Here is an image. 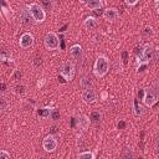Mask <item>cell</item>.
I'll return each mask as SVG.
<instances>
[{"label": "cell", "instance_id": "6da1fadb", "mask_svg": "<svg viewBox=\"0 0 159 159\" xmlns=\"http://www.w3.org/2000/svg\"><path fill=\"white\" fill-rule=\"evenodd\" d=\"M109 71V60L106 56H98L93 65V73L96 77H104Z\"/></svg>", "mask_w": 159, "mask_h": 159}, {"label": "cell", "instance_id": "7a4b0ae2", "mask_svg": "<svg viewBox=\"0 0 159 159\" xmlns=\"http://www.w3.org/2000/svg\"><path fill=\"white\" fill-rule=\"evenodd\" d=\"M27 10L30 11V14H31V16H32V19H34L35 22H43V21H45V19H46V12H45L43 7H42L40 4L32 2V4L29 5Z\"/></svg>", "mask_w": 159, "mask_h": 159}, {"label": "cell", "instance_id": "3957f363", "mask_svg": "<svg viewBox=\"0 0 159 159\" xmlns=\"http://www.w3.org/2000/svg\"><path fill=\"white\" fill-rule=\"evenodd\" d=\"M60 75L65 81H71L75 76V65L70 61H65L60 67Z\"/></svg>", "mask_w": 159, "mask_h": 159}, {"label": "cell", "instance_id": "277c9868", "mask_svg": "<svg viewBox=\"0 0 159 159\" xmlns=\"http://www.w3.org/2000/svg\"><path fill=\"white\" fill-rule=\"evenodd\" d=\"M43 43H45V47L47 50H57L60 46L58 36L55 32H47L45 39H43Z\"/></svg>", "mask_w": 159, "mask_h": 159}, {"label": "cell", "instance_id": "5b68a950", "mask_svg": "<svg viewBox=\"0 0 159 159\" xmlns=\"http://www.w3.org/2000/svg\"><path fill=\"white\" fill-rule=\"evenodd\" d=\"M153 57H154V48H153L152 46L147 45V46H144L143 55H142L139 58H137V62H138L139 66H142V65L148 63L150 60H153Z\"/></svg>", "mask_w": 159, "mask_h": 159}, {"label": "cell", "instance_id": "8992f818", "mask_svg": "<svg viewBox=\"0 0 159 159\" xmlns=\"http://www.w3.org/2000/svg\"><path fill=\"white\" fill-rule=\"evenodd\" d=\"M42 148H43L45 152H47V153L53 152V150L57 148V140H56V138H55L52 134L46 135V137L43 138V140H42Z\"/></svg>", "mask_w": 159, "mask_h": 159}, {"label": "cell", "instance_id": "52a82bcc", "mask_svg": "<svg viewBox=\"0 0 159 159\" xmlns=\"http://www.w3.org/2000/svg\"><path fill=\"white\" fill-rule=\"evenodd\" d=\"M32 43H34V36H32V34L25 32V34H22V35L20 36V40H19L20 47H22V48H29V47L32 46Z\"/></svg>", "mask_w": 159, "mask_h": 159}, {"label": "cell", "instance_id": "ba28073f", "mask_svg": "<svg viewBox=\"0 0 159 159\" xmlns=\"http://www.w3.org/2000/svg\"><path fill=\"white\" fill-rule=\"evenodd\" d=\"M97 98H98V96H97L96 91H93V88H92V89H86V91H83V93H82V99H83V102L87 103V104H91V103L96 102Z\"/></svg>", "mask_w": 159, "mask_h": 159}, {"label": "cell", "instance_id": "9c48e42d", "mask_svg": "<svg viewBox=\"0 0 159 159\" xmlns=\"http://www.w3.org/2000/svg\"><path fill=\"white\" fill-rule=\"evenodd\" d=\"M142 101H143V103H144L147 107H153V106L157 103V101H158V96L154 94V93L150 92V91H147L145 94H144V98H143Z\"/></svg>", "mask_w": 159, "mask_h": 159}, {"label": "cell", "instance_id": "30bf717a", "mask_svg": "<svg viewBox=\"0 0 159 159\" xmlns=\"http://www.w3.org/2000/svg\"><path fill=\"white\" fill-rule=\"evenodd\" d=\"M1 12H2V15L5 16V19L7 21H10L12 19V16H14V11H12L10 4L7 1H5V0L1 2Z\"/></svg>", "mask_w": 159, "mask_h": 159}, {"label": "cell", "instance_id": "8fae6325", "mask_svg": "<svg viewBox=\"0 0 159 159\" xmlns=\"http://www.w3.org/2000/svg\"><path fill=\"white\" fill-rule=\"evenodd\" d=\"M20 20L25 25H32L35 22L34 19H32V16H31V14H30V11L26 10V9H22L20 11Z\"/></svg>", "mask_w": 159, "mask_h": 159}, {"label": "cell", "instance_id": "7c38bea8", "mask_svg": "<svg viewBox=\"0 0 159 159\" xmlns=\"http://www.w3.org/2000/svg\"><path fill=\"white\" fill-rule=\"evenodd\" d=\"M118 16H119V14H118L117 9H114V7H108V9H106V10L103 11V17H104L106 20H108V21H113V20H116Z\"/></svg>", "mask_w": 159, "mask_h": 159}, {"label": "cell", "instance_id": "4fadbf2b", "mask_svg": "<svg viewBox=\"0 0 159 159\" xmlns=\"http://www.w3.org/2000/svg\"><path fill=\"white\" fill-rule=\"evenodd\" d=\"M70 55H71V57L72 58H75V60H78V58H81L82 57V47L80 46V45H73V46H71L70 47Z\"/></svg>", "mask_w": 159, "mask_h": 159}, {"label": "cell", "instance_id": "5bb4252c", "mask_svg": "<svg viewBox=\"0 0 159 159\" xmlns=\"http://www.w3.org/2000/svg\"><path fill=\"white\" fill-rule=\"evenodd\" d=\"M89 122H91V119H89L87 116H84V114L80 116V117H78V119H77V124H78L80 129H82V130H86V129L88 128Z\"/></svg>", "mask_w": 159, "mask_h": 159}, {"label": "cell", "instance_id": "9a60e30c", "mask_svg": "<svg viewBox=\"0 0 159 159\" xmlns=\"http://www.w3.org/2000/svg\"><path fill=\"white\" fill-rule=\"evenodd\" d=\"M80 86H81V88L82 89H92V87H93V82L91 81V78L89 77H82L81 80H80Z\"/></svg>", "mask_w": 159, "mask_h": 159}, {"label": "cell", "instance_id": "2e32d148", "mask_svg": "<svg viewBox=\"0 0 159 159\" xmlns=\"http://www.w3.org/2000/svg\"><path fill=\"white\" fill-rule=\"evenodd\" d=\"M84 5H86L89 10H97V9L102 7L103 2H102L101 0H89V1H86Z\"/></svg>", "mask_w": 159, "mask_h": 159}, {"label": "cell", "instance_id": "e0dca14e", "mask_svg": "<svg viewBox=\"0 0 159 159\" xmlns=\"http://www.w3.org/2000/svg\"><path fill=\"white\" fill-rule=\"evenodd\" d=\"M83 26H84L87 30H92V29H94V27L97 26V20H96L94 17H92V16L86 17L84 21H83Z\"/></svg>", "mask_w": 159, "mask_h": 159}, {"label": "cell", "instance_id": "ac0fdd59", "mask_svg": "<svg viewBox=\"0 0 159 159\" xmlns=\"http://www.w3.org/2000/svg\"><path fill=\"white\" fill-rule=\"evenodd\" d=\"M52 109H53V108H48V107H46V108H41V109H39V111H37V114H39L40 117L47 118V117H50V114H51Z\"/></svg>", "mask_w": 159, "mask_h": 159}, {"label": "cell", "instance_id": "d6986e66", "mask_svg": "<svg viewBox=\"0 0 159 159\" xmlns=\"http://www.w3.org/2000/svg\"><path fill=\"white\" fill-rule=\"evenodd\" d=\"M77 159H94V154L92 152H82L78 154Z\"/></svg>", "mask_w": 159, "mask_h": 159}, {"label": "cell", "instance_id": "ffe728a7", "mask_svg": "<svg viewBox=\"0 0 159 159\" xmlns=\"http://www.w3.org/2000/svg\"><path fill=\"white\" fill-rule=\"evenodd\" d=\"M89 119H91V122H93V123H98V122L101 120V113L97 112V111H93V112L91 113Z\"/></svg>", "mask_w": 159, "mask_h": 159}, {"label": "cell", "instance_id": "44dd1931", "mask_svg": "<svg viewBox=\"0 0 159 159\" xmlns=\"http://www.w3.org/2000/svg\"><path fill=\"white\" fill-rule=\"evenodd\" d=\"M41 6L43 7V10H51V9L53 7V2H52V1L43 0V1H41Z\"/></svg>", "mask_w": 159, "mask_h": 159}, {"label": "cell", "instance_id": "7402d4cb", "mask_svg": "<svg viewBox=\"0 0 159 159\" xmlns=\"http://www.w3.org/2000/svg\"><path fill=\"white\" fill-rule=\"evenodd\" d=\"M134 113H135V116H142L143 114V107L142 106H139L138 104V102L135 101V103H134Z\"/></svg>", "mask_w": 159, "mask_h": 159}, {"label": "cell", "instance_id": "603a6c76", "mask_svg": "<svg viewBox=\"0 0 159 159\" xmlns=\"http://www.w3.org/2000/svg\"><path fill=\"white\" fill-rule=\"evenodd\" d=\"M50 118L51 119H58L60 118V111L56 109V108H53L52 112H51V114H50Z\"/></svg>", "mask_w": 159, "mask_h": 159}, {"label": "cell", "instance_id": "cb8c5ba5", "mask_svg": "<svg viewBox=\"0 0 159 159\" xmlns=\"http://www.w3.org/2000/svg\"><path fill=\"white\" fill-rule=\"evenodd\" d=\"M122 159H134V157H133V153H132L129 149H127V150L123 153V157H122Z\"/></svg>", "mask_w": 159, "mask_h": 159}, {"label": "cell", "instance_id": "d4e9b609", "mask_svg": "<svg viewBox=\"0 0 159 159\" xmlns=\"http://www.w3.org/2000/svg\"><path fill=\"white\" fill-rule=\"evenodd\" d=\"M0 159H10V154L6 152V150H1L0 152Z\"/></svg>", "mask_w": 159, "mask_h": 159}, {"label": "cell", "instance_id": "484cf974", "mask_svg": "<svg viewBox=\"0 0 159 159\" xmlns=\"http://www.w3.org/2000/svg\"><path fill=\"white\" fill-rule=\"evenodd\" d=\"M0 102H1V111H5L6 109V99H5V97L4 96H1L0 97Z\"/></svg>", "mask_w": 159, "mask_h": 159}, {"label": "cell", "instance_id": "4316f807", "mask_svg": "<svg viewBox=\"0 0 159 159\" xmlns=\"http://www.w3.org/2000/svg\"><path fill=\"white\" fill-rule=\"evenodd\" d=\"M144 34H145V35H153V29H152V26H145V27H144Z\"/></svg>", "mask_w": 159, "mask_h": 159}, {"label": "cell", "instance_id": "83f0119b", "mask_svg": "<svg viewBox=\"0 0 159 159\" xmlns=\"http://www.w3.org/2000/svg\"><path fill=\"white\" fill-rule=\"evenodd\" d=\"M154 149H155V153L159 155V138H157V140L154 143Z\"/></svg>", "mask_w": 159, "mask_h": 159}, {"label": "cell", "instance_id": "f1b7e54d", "mask_svg": "<svg viewBox=\"0 0 159 159\" xmlns=\"http://www.w3.org/2000/svg\"><path fill=\"white\" fill-rule=\"evenodd\" d=\"M16 93H24V86H16Z\"/></svg>", "mask_w": 159, "mask_h": 159}, {"label": "cell", "instance_id": "f546056e", "mask_svg": "<svg viewBox=\"0 0 159 159\" xmlns=\"http://www.w3.org/2000/svg\"><path fill=\"white\" fill-rule=\"evenodd\" d=\"M125 4H127L128 6H134V5H137V4H138V1H137V0H135V1H129V0H127V1H125Z\"/></svg>", "mask_w": 159, "mask_h": 159}, {"label": "cell", "instance_id": "4dcf8cb0", "mask_svg": "<svg viewBox=\"0 0 159 159\" xmlns=\"http://www.w3.org/2000/svg\"><path fill=\"white\" fill-rule=\"evenodd\" d=\"M14 77H15L16 80H20V78H21V72H20V71H15V72H14Z\"/></svg>", "mask_w": 159, "mask_h": 159}, {"label": "cell", "instance_id": "1f68e13d", "mask_svg": "<svg viewBox=\"0 0 159 159\" xmlns=\"http://www.w3.org/2000/svg\"><path fill=\"white\" fill-rule=\"evenodd\" d=\"M50 132H51V134H55V133H57V127H56V125H52V127L50 128Z\"/></svg>", "mask_w": 159, "mask_h": 159}, {"label": "cell", "instance_id": "d6a6232c", "mask_svg": "<svg viewBox=\"0 0 159 159\" xmlns=\"http://www.w3.org/2000/svg\"><path fill=\"white\" fill-rule=\"evenodd\" d=\"M124 127H125V122H123V120H122V122H119V123H118V128H119V129H123Z\"/></svg>", "mask_w": 159, "mask_h": 159}, {"label": "cell", "instance_id": "836d02e7", "mask_svg": "<svg viewBox=\"0 0 159 159\" xmlns=\"http://www.w3.org/2000/svg\"><path fill=\"white\" fill-rule=\"evenodd\" d=\"M122 57H123V60H124V61H127V58H128V52H127V51H124V52L122 53Z\"/></svg>", "mask_w": 159, "mask_h": 159}, {"label": "cell", "instance_id": "e575fe53", "mask_svg": "<svg viewBox=\"0 0 159 159\" xmlns=\"http://www.w3.org/2000/svg\"><path fill=\"white\" fill-rule=\"evenodd\" d=\"M155 6H157V11H158V14H159V0L155 1Z\"/></svg>", "mask_w": 159, "mask_h": 159}, {"label": "cell", "instance_id": "d590c367", "mask_svg": "<svg viewBox=\"0 0 159 159\" xmlns=\"http://www.w3.org/2000/svg\"><path fill=\"white\" fill-rule=\"evenodd\" d=\"M1 91H2V92L5 91V83H1Z\"/></svg>", "mask_w": 159, "mask_h": 159}, {"label": "cell", "instance_id": "8d00e7d4", "mask_svg": "<svg viewBox=\"0 0 159 159\" xmlns=\"http://www.w3.org/2000/svg\"><path fill=\"white\" fill-rule=\"evenodd\" d=\"M139 159H142V158H139Z\"/></svg>", "mask_w": 159, "mask_h": 159}]
</instances>
